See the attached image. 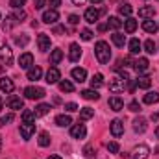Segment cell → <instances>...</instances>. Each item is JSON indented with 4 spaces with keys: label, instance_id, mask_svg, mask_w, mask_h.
Masks as SVG:
<instances>
[{
    "label": "cell",
    "instance_id": "cell-32",
    "mask_svg": "<svg viewBox=\"0 0 159 159\" xmlns=\"http://www.w3.org/2000/svg\"><path fill=\"white\" fill-rule=\"evenodd\" d=\"M50 109H52V107H50L48 104H39V106L35 107V111H34V113H35V117H44Z\"/></svg>",
    "mask_w": 159,
    "mask_h": 159
},
{
    "label": "cell",
    "instance_id": "cell-44",
    "mask_svg": "<svg viewBox=\"0 0 159 159\" xmlns=\"http://www.w3.org/2000/svg\"><path fill=\"white\" fill-rule=\"evenodd\" d=\"M24 4H26V0H9V6H11V7H15V9H19V7L22 9V6H24Z\"/></svg>",
    "mask_w": 159,
    "mask_h": 159
},
{
    "label": "cell",
    "instance_id": "cell-59",
    "mask_svg": "<svg viewBox=\"0 0 159 159\" xmlns=\"http://www.w3.org/2000/svg\"><path fill=\"white\" fill-rule=\"evenodd\" d=\"M91 2H93V4H100L102 0H91Z\"/></svg>",
    "mask_w": 159,
    "mask_h": 159
},
{
    "label": "cell",
    "instance_id": "cell-58",
    "mask_svg": "<svg viewBox=\"0 0 159 159\" xmlns=\"http://www.w3.org/2000/svg\"><path fill=\"white\" fill-rule=\"evenodd\" d=\"M48 159H61V157H59V156H50Z\"/></svg>",
    "mask_w": 159,
    "mask_h": 159
},
{
    "label": "cell",
    "instance_id": "cell-37",
    "mask_svg": "<svg viewBox=\"0 0 159 159\" xmlns=\"http://www.w3.org/2000/svg\"><path fill=\"white\" fill-rule=\"evenodd\" d=\"M144 52H146V54H156V52H157V46H156V43L152 39L144 41Z\"/></svg>",
    "mask_w": 159,
    "mask_h": 159
},
{
    "label": "cell",
    "instance_id": "cell-33",
    "mask_svg": "<svg viewBox=\"0 0 159 159\" xmlns=\"http://www.w3.org/2000/svg\"><path fill=\"white\" fill-rule=\"evenodd\" d=\"M70 122H72V119H70L69 115H57V117H56V124H57V126H61V128L69 126Z\"/></svg>",
    "mask_w": 159,
    "mask_h": 159
},
{
    "label": "cell",
    "instance_id": "cell-23",
    "mask_svg": "<svg viewBox=\"0 0 159 159\" xmlns=\"http://www.w3.org/2000/svg\"><path fill=\"white\" fill-rule=\"evenodd\" d=\"M124 30H126L128 34H133V32L137 30V20L131 19V17H128V19L124 20Z\"/></svg>",
    "mask_w": 159,
    "mask_h": 159
},
{
    "label": "cell",
    "instance_id": "cell-49",
    "mask_svg": "<svg viewBox=\"0 0 159 159\" xmlns=\"http://www.w3.org/2000/svg\"><path fill=\"white\" fill-rule=\"evenodd\" d=\"M65 109H67L69 113H72V111H78V106H76L74 102H69V104H65Z\"/></svg>",
    "mask_w": 159,
    "mask_h": 159
},
{
    "label": "cell",
    "instance_id": "cell-45",
    "mask_svg": "<svg viewBox=\"0 0 159 159\" xmlns=\"http://www.w3.org/2000/svg\"><path fill=\"white\" fill-rule=\"evenodd\" d=\"M128 109H129V111H133V113H139V111H141V106H139V102H135V100H133V102H129Z\"/></svg>",
    "mask_w": 159,
    "mask_h": 159
},
{
    "label": "cell",
    "instance_id": "cell-35",
    "mask_svg": "<svg viewBox=\"0 0 159 159\" xmlns=\"http://www.w3.org/2000/svg\"><path fill=\"white\" fill-rule=\"evenodd\" d=\"M141 52V41L139 39H131L129 41V54H139Z\"/></svg>",
    "mask_w": 159,
    "mask_h": 159
},
{
    "label": "cell",
    "instance_id": "cell-54",
    "mask_svg": "<svg viewBox=\"0 0 159 159\" xmlns=\"http://www.w3.org/2000/svg\"><path fill=\"white\" fill-rule=\"evenodd\" d=\"M119 74H120V80H124V81H128V80H129V74H128L126 70H119Z\"/></svg>",
    "mask_w": 159,
    "mask_h": 159
},
{
    "label": "cell",
    "instance_id": "cell-10",
    "mask_svg": "<svg viewBox=\"0 0 159 159\" xmlns=\"http://www.w3.org/2000/svg\"><path fill=\"white\" fill-rule=\"evenodd\" d=\"M80 57H81V48H80L78 43H72L69 48V59L72 63H76V61H80Z\"/></svg>",
    "mask_w": 159,
    "mask_h": 159
},
{
    "label": "cell",
    "instance_id": "cell-27",
    "mask_svg": "<svg viewBox=\"0 0 159 159\" xmlns=\"http://www.w3.org/2000/svg\"><path fill=\"white\" fill-rule=\"evenodd\" d=\"M135 85L141 87V89H148L152 85V80L148 78V76H139V78L135 80Z\"/></svg>",
    "mask_w": 159,
    "mask_h": 159
},
{
    "label": "cell",
    "instance_id": "cell-55",
    "mask_svg": "<svg viewBox=\"0 0 159 159\" xmlns=\"http://www.w3.org/2000/svg\"><path fill=\"white\" fill-rule=\"evenodd\" d=\"M63 32H65L63 26H56V28H54V34H63Z\"/></svg>",
    "mask_w": 159,
    "mask_h": 159
},
{
    "label": "cell",
    "instance_id": "cell-26",
    "mask_svg": "<svg viewBox=\"0 0 159 159\" xmlns=\"http://www.w3.org/2000/svg\"><path fill=\"white\" fill-rule=\"evenodd\" d=\"M72 78L76 80V81H85V78H87V70L85 69H72Z\"/></svg>",
    "mask_w": 159,
    "mask_h": 159
},
{
    "label": "cell",
    "instance_id": "cell-11",
    "mask_svg": "<svg viewBox=\"0 0 159 159\" xmlns=\"http://www.w3.org/2000/svg\"><path fill=\"white\" fill-rule=\"evenodd\" d=\"M19 65H20V69H32V65H34V56H32L30 52H24V54L19 57Z\"/></svg>",
    "mask_w": 159,
    "mask_h": 159
},
{
    "label": "cell",
    "instance_id": "cell-7",
    "mask_svg": "<svg viewBox=\"0 0 159 159\" xmlns=\"http://www.w3.org/2000/svg\"><path fill=\"white\" fill-rule=\"evenodd\" d=\"M131 154H133V159H146L150 156V148L146 144H139V146H135V150Z\"/></svg>",
    "mask_w": 159,
    "mask_h": 159
},
{
    "label": "cell",
    "instance_id": "cell-52",
    "mask_svg": "<svg viewBox=\"0 0 159 159\" xmlns=\"http://www.w3.org/2000/svg\"><path fill=\"white\" fill-rule=\"evenodd\" d=\"M69 22H70V24H78L80 17H78V15H70V17H69Z\"/></svg>",
    "mask_w": 159,
    "mask_h": 159
},
{
    "label": "cell",
    "instance_id": "cell-19",
    "mask_svg": "<svg viewBox=\"0 0 159 159\" xmlns=\"http://www.w3.org/2000/svg\"><path fill=\"white\" fill-rule=\"evenodd\" d=\"M146 128H148V124H146V119L139 117V119L133 120V129H135L137 133H144V131H146Z\"/></svg>",
    "mask_w": 159,
    "mask_h": 159
},
{
    "label": "cell",
    "instance_id": "cell-22",
    "mask_svg": "<svg viewBox=\"0 0 159 159\" xmlns=\"http://www.w3.org/2000/svg\"><path fill=\"white\" fill-rule=\"evenodd\" d=\"M80 94H81V98H85V100H98V98H100V94L96 93V89H85V91H81Z\"/></svg>",
    "mask_w": 159,
    "mask_h": 159
},
{
    "label": "cell",
    "instance_id": "cell-29",
    "mask_svg": "<svg viewBox=\"0 0 159 159\" xmlns=\"http://www.w3.org/2000/svg\"><path fill=\"white\" fill-rule=\"evenodd\" d=\"M94 117V109L93 107H81V111H80V119L81 120H89Z\"/></svg>",
    "mask_w": 159,
    "mask_h": 159
},
{
    "label": "cell",
    "instance_id": "cell-42",
    "mask_svg": "<svg viewBox=\"0 0 159 159\" xmlns=\"http://www.w3.org/2000/svg\"><path fill=\"white\" fill-rule=\"evenodd\" d=\"M22 120H24V122H34V120H35V113L30 111V109H24V111H22Z\"/></svg>",
    "mask_w": 159,
    "mask_h": 159
},
{
    "label": "cell",
    "instance_id": "cell-16",
    "mask_svg": "<svg viewBox=\"0 0 159 159\" xmlns=\"http://www.w3.org/2000/svg\"><path fill=\"white\" fill-rule=\"evenodd\" d=\"M13 89H15V83H13L11 80L9 78H0V91H2V93L9 94V93H13Z\"/></svg>",
    "mask_w": 159,
    "mask_h": 159
},
{
    "label": "cell",
    "instance_id": "cell-25",
    "mask_svg": "<svg viewBox=\"0 0 159 159\" xmlns=\"http://www.w3.org/2000/svg\"><path fill=\"white\" fill-rule=\"evenodd\" d=\"M143 30H144V32H148V34H156V32H157V24H156L154 20L146 19V20L143 22Z\"/></svg>",
    "mask_w": 159,
    "mask_h": 159
},
{
    "label": "cell",
    "instance_id": "cell-1",
    "mask_svg": "<svg viewBox=\"0 0 159 159\" xmlns=\"http://www.w3.org/2000/svg\"><path fill=\"white\" fill-rule=\"evenodd\" d=\"M94 56H96L98 63H102V65L109 63V59H111V48H109V44L106 41H98L94 44Z\"/></svg>",
    "mask_w": 159,
    "mask_h": 159
},
{
    "label": "cell",
    "instance_id": "cell-15",
    "mask_svg": "<svg viewBox=\"0 0 159 159\" xmlns=\"http://www.w3.org/2000/svg\"><path fill=\"white\" fill-rule=\"evenodd\" d=\"M37 44H39V50H43V52L50 50V35L39 34V35H37Z\"/></svg>",
    "mask_w": 159,
    "mask_h": 159
},
{
    "label": "cell",
    "instance_id": "cell-9",
    "mask_svg": "<svg viewBox=\"0 0 159 159\" xmlns=\"http://www.w3.org/2000/svg\"><path fill=\"white\" fill-rule=\"evenodd\" d=\"M0 59H2V63H6V65H11L13 63V52H11V48L9 46H2L0 48Z\"/></svg>",
    "mask_w": 159,
    "mask_h": 159
},
{
    "label": "cell",
    "instance_id": "cell-2",
    "mask_svg": "<svg viewBox=\"0 0 159 159\" xmlns=\"http://www.w3.org/2000/svg\"><path fill=\"white\" fill-rule=\"evenodd\" d=\"M44 94H46V93H44V89H41V87H26V89H24V96H26L28 100H41Z\"/></svg>",
    "mask_w": 159,
    "mask_h": 159
},
{
    "label": "cell",
    "instance_id": "cell-53",
    "mask_svg": "<svg viewBox=\"0 0 159 159\" xmlns=\"http://www.w3.org/2000/svg\"><path fill=\"white\" fill-rule=\"evenodd\" d=\"M48 2H50L52 9H56V7H59V6H61V0H48Z\"/></svg>",
    "mask_w": 159,
    "mask_h": 159
},
{
    "label": "cell",
    "instance_id": "cell-30",
    "mask_svg": "<svg viewBox=\"0 0 159 159\" xmlns=\"http://www.w3.org/2000/svg\"><path fill=\"white\" fill-rule=\"evenodd\" d=\"M61 59H63V50H59V48L52 50V54H50V61H52L54 65H57Z\"/></svg>",
    "mask_w": 159,
    "mask_h": 159
},
{
    "label": "cell",
    "instance_id": "cell-50",
    "mask_svg": "<svg viewBox=\"0 0 159 159\" xmlns=\"http://www.w3.org/2000/svg\"><path fill=\"white\" fill-rule=\"evenodd\" d=\"M44 2H46V0H34L35 9H43V7H44Z\"/></svg>",
    "mask_w": 159,
    "mask_h": 159
},
{
    "label": "cell",
    "instance_id": "cell-34",
    "mask_svg": "<svg viewBox=\"0 0 159 159\" xmlns=\"http://www.w3.org/2000/svg\"><path fill=\"white\" fill-rule=\"evenodd\" d=\"M104 85V76L102 74H94L93 78H91V87L93 89H98V87H102Z\"/></svg>",
    "mask_w": 159,
    "mask_h": 159
},
{
    "label": "cell",
    "instance_id": "cell-43",
    "mask_svg": "<svg viewBox=\"0 0 159 159\" xmlns=\"http://www.w3.org/2000/svg\"><path fill=\"white\" fill-rule=\"evenodd\" d=\"M28 41H30L28 35H20V37H15V44H17V46H26Z\"/></svg>",
    "mask_w": 159,
    "mask_h": 159
},
{
    "label": "cell",
    "instance_id": "cell-62",
    "mask_svg": "<svg viewBox=\"0 0 159 159\" xmlns=\"http://www.w3.org/2000/svg\"><path fill=\"white\" fill-rule=\"evenodd\" d=\"M0 148H2V137H0Z\"/></svg>",
    "mask_w": 159,
    "mask_h": 159
},
{
    "label": "cell",
    "instance_id": "cell-41",
    "mask_svg": "<svg viewBox=\"0 0 159 159\" xmlns=\"http://www.w3.org/2000/svg\"><path fill=\"white\" fill-rule=\"evenodd\" d=\"M37 143H39V146H43V148H44V146H48V144H50V135H48V133H44V131L39 133V141H37Z\"/></svg>",
    "mask_w": 159,
    "mask_h": 159
},
{
    "label": "cell",
    "instance_id": "cell-51",
    "mask_svg": "<svg viewBox=\"0 0 159 159\" xmlns=\"http://www.w3.org/2000/svg\"><path fill=\"white\" fill-rule=\"evenodd\" d=\"M15 17H17V19H19L20 22H22V19H26V13H24V11L20 9V11H15Z\"/></svg>",
    "mask_w": 159,
    "mask_h": 159
},
{
    "label": "cell",
    "instance_id": "cell-61",
    "mask_svg": "<svg viewBox=\"0 0 159 159\" xmlns=\"http://www.w3.org/2000/svg\"><path fill=\"white\" fill-rule=\"evenodd\" d=\"M2 106H4V102H2V98H0V109H2Z\"/></svg>",
    "mask_w": 159,
    "mask_h": 159
},
{
    "label": "cell",
    "instance_id": "cell-31",
    "mask_svg": "<svg viewBox=\"0 0 159 159\" xmlns=\"http://www.w3.org/2000/svg\"><path fill=\"white\" fill-rule=\"evenodd\" d=\"M57 85H59V91H63V93H72V91H74V85H72L69 80H61Z\"/></svg>",
    "mask_w": 159,
    "mask_h": 159
},
{
    "label": "cell",
    "instance_id": "cell-8",
    "mask_svg": "<svg viewBox=\"0 0 159 159\" xmlns=\"http://www.w3.org/2000/svg\"><path fill=\"white\" fill-rule=\"evenodd\" d=\"M109 129H111V135H113V137H120V135L124 133V124H122V120H119V119L111 120Z\"/></svg>",
    "mask_w": 159,
    "mask_h": 159
},
{
    "label": "cell",
    "instance_id": "cell-13",
    "mask_svg": "<svg viewBox=\"0 0 159 159\" xmlns=\"http://www.w3.org/2000/svg\"><path fill=\"white\" fill-rule=\"evenodd\" d=\"M70 135H72L74 139H83V137L87 135V128H85L83 124H74V126L70 128Z\"/></svg>",
    "mask_w": 159,
    "mask_h": 159
},
{
    "label": "cell",
    "instance_id": "cell-63",
    "mask_svg": "<svg viewBox=\"0 0 159 159\" xmlns=\"http://www.w3.org/2000/svg\"><path fill=\"white\" fill-rule=\"evenodd\" d=\"M157 28H159V26H157Z\"/></svg>",
    "mask_w": 159,
    "mask_h": 159
},
{
    "label": "cell",
    "instance_id": "cell-39",
    "mask_svg": "<svg viewBox=\"0 0 159 159\" xmlns=\"http://www.w3.org/2000/svg\"><path fill=\"white\" fill-rule=\"evenodd\" d=\"M83 156H85L87 159H94L96 157V148L91 146V144H87V146L83 148Z\"/></svg>",
    "mask_w": 159,
    "mask_h": 159
},
{
    "label": "cell",
    "instance_id": "cell-18",
    "mask_svg": "<svg viewBox=\"0 0 159 159\" xmlns=\"http://www.w3.org/2000/svg\"><path fill=\"white\" fill-rule=\"evenodd\" d=\"M19 22H20V20H19L15 15H9V17H6V20L2 22V30H4V32H7V30H11L13 26H17Z\"/></svg>",
    "mask_w": 159,
    "mask_h": 159
},
{
    "label": "cell",
    "instance_id": "cell-6",
    "mask_svg": "<svg viewBox=\"0 0 159 159\" xmlns=\"http://www.w3.org/2000/svg\"><path fill=\"white\" fill-rule=\"evenodd\" d=\"M57 20H59L57 9H48V11L43 13V22H46V24H56Z\"/></svg>",
    "mask_w": 159,
    "mask_h": 159
},
{
    "label": "cell",
    "instance_id": "cell-12",
    "mask_svg": "<svg viewBox=\"0 0 159 159\" xmlns=\"http://www.w3.org/2000/svg\"><path fill=\"white\" fill-rule=\"evenodd\" d=\"M59 80H61V72L56 69V67H52V69H48V72H46V83H59Z\"/></svg>",
    "mask_w": 159,
    "mask_h": 159
},
{
    "label": "cell",
    "instance_id": "cell-5",
    "mask_svg": "<svg viewBox=\"0 0 159 159\" xmlns=\"http://www.w3.org/2000/svg\"><path fill=\"white\" fill-rule=\"evenodd\" d=\"M100 15H102V11H98L96 7H89V9H85V20L89 22V24H94L98 19H100Z\"/></svg>",
    "mask_w": 159,
    "mask_h": 159
},
{
    "label": "cell",
    "instance_id": "cell-47",
    "mask_svg": "<svg viewBox=\"0 0 159 159\" xmlns=\"http://www.w3.org/2000/svg\"><path fill=\"white\" fill-rule=\"evenodd\" d=\"M81 39L83 41H91L93 39V32H91V30H81Z\"/></svg>",
    "mask_w": 159,
    "mask_h": 159
},
{
    "label": "cell",
    "instance_id": "cell-38",
    "mask_svg": "<svg viewBox=\"0 0 159 159\" xmlns=\"http://www.w3.org/2000/svg\"><path fill=\"white\" fill-rule=\"evenodd\" d=\"M111 39H113V43H115L117 46H124V44H126V37H124L120 32H115V34L111 35Z\"/></svg>",
    "mask_w": 159,
    "mask_h": 159
},
{
    "label": "cell",
    "instance_id": "cell-57",
    "mask_svg": "<svg viewBox=\"0 0 159 159\" xmlns=\"http://www.w3.org/2000/svg\"><path fill=\"white\" fill-rule=\"evenodd\" d=\"M70 2H72V4H76V6H81L85 0H70Z\"/></svg>",
    "mask_w": 159,
    "mask_h": 159
},
{
    "label": "cell",
    "instance_id": "cell-20",
    "mask_svg": "<svg viewBox=\"0 0 159 159\" xmlns=\"http://www.w3.org/2000/svg\"><path fill=\"white\" fill-rule=\"evenodd\" d=\"M109 107H111L113 111H122V109H124L122 98H120V96H111V98H109Z\"/></svg>",
    "mask_w": 159,
    "mask_h": 159
},
{
    "label": "cell",
    "instance_id": "cell-36",
    "mask_svg": "<svg viewBox=\"0 0 159 159\" xmlns=\"http://www.w3.org/2000/svg\"><path fill=\"white\" fill-rule=\"evenodd\" d=\"M122 24L124 22L120 20L119 17H109V20H107V28H113V30H119Z\"/></svg>",
    "mask_w": 159,
    "mask_h": 159
},
{
    "label": "cell",
    "instance_id": "cell-56",
    "mask_svg": "<svg viewBox=\"0 0 159 159\" xmlns=\"http://www.w3.org/2000/svg\"><path fill=\"white\" fill-rule=\"evenodd\" d=\"M107 30V24H98V32H106Z\"/></svg>",
    "mask_w": 159,
    "mask_h": 159
},
{
    "label": "cell",
    "instance_id": "cell-28",
    "mask_svg": "<svg viewBox=\"0 0 159 159\" xmlns=\"http://www.w3.org/2000/svg\"><path fill=\"white\" fill-rule=\"evenodd\" d=\"M143 100H144V104H150V106H152V104H157L159 102V93H152V91H150V93L144 94Z\"/></svg>",
    "mask_w": 159,
    "mask_h": 159
},
{
    "label": "cell",
    "instance_id": "cell-17",
    "mask_svg": "<svg viewBox=\"0 0 159 159\" xmlns=\"http://www.w3.org/2000/svg\"><path fill=\"white\" fill-rule=\"evenodd\" d=\"M124 80H120V78H115V80H111L109 81V91L111 93H122L124 91Z\"/></svg>",
    "mask_w": 159,
    "mask_h": 159
},
{
    "label": "cell",
    "instance_id": "cell-24",
    "mask_svg": "<svg viewBox=\"0 0 159 159\" xmlns=\"http://www.w3.org/2000/svg\"><path fill=\"white\" fill-rule=\"evenodd\" d=\"M41 76H43V69H41V67H32V69H28V80L35 81V80H39Z\"/></svg>",
    "mask_w": 159,
    "mask_h": 159
},
{
    "label": "cell",
    "instance_id": "cell-21",
    "mask_svg": "<svg viewBox=\"0 0 159 159\" xmlns=\"http://www.w3.org/2000/svg\"><path fill=\"white\" fill-rule=\"evenodd\" d=\"M154 15H156V7L154 6H144V7L139 9V17H143V19H152Z\"/></svg>",
    "mask_w": 159,
    "mask_h": 159
},
{
    "label": "cell",
    "instance_id": "cell-14",
    "mask_svg": "<svg viewBox=\"0 0 159 159\" xmlns=\"http://www.w3.org/2000/svg\"><path fill=\"white\" fill-rule=\"evenodd\" d=\"M148 67H150V63H148V59H146V57H139V59L133 63V69H135L139 74L146 72V70H148Z\"/></svg>",
    "mask_w": 159,
    "mask_h": 159
},
{
    "label": "cell",
    "instance_id": "cell-4",
    "mask_svg": "<svg viewBox=\"0 0 159 159\" xmlns=\"http://www.w3.org/2000/svg\"><path fill=\"white\" fill-rule=\"evenodd\" d=\"M6 104H7V107H9V109H22V107H24V102H22V98H20V96H17V94H11V96H7Z\"/></svg>",
    "mask_w": 159,
    "mask_h": 159
},
{
    "label": "cell",
    "instance_id": "cell-60",
    "mask_svg": "<svg viewBox=\"0 0 159 159\" xmlns=\"http://www.w3.org/2000/svg\"><path fill=\"white\" fill-rule=\"evenodd\" d=\"M156 135H157V139H159V128H157V129H156Z\"/></svg>",
    "mask_w": 159,
    "mask_h": 159
},
{
    "label": "cell",
    "instance_id": "cell-40",
    "mask_svg": "<svg viewBox=\"0 0 159 159\" xmlns=\"http://www.w3.org/2000/svg\"><path fill=\"white\" fill-rule=\"evenodd\" d=\"M131 11H133V7H131L129 4H122V6H119V13L120 15H124V17H129Z\"/></svg>",
    "mask_w": 159,
    "mask_h": 159
},
{
    "label": "cell",
    "instance_id": "cell-3",
    "mask_svg": "<svg viewBox=\"0 0 159 159\" xmlns=\"http://www.w3.org/2000/svg\"><path fill=\"white\" fill-rule=\"evenodd\" d=\"M34 133H35V124H34V122H24V124H20V135H22L24 141H28Z\"/></svg>",
    "mask_w": 159,
    "mask_h": 159
},
{
    "label": "cell",
    "instance_id": "cell-48",
    "mask_svg": "<svg viewBox=\"0 0 159 159\" xmlns=\"http://www.w3.org/2000/svg\"><path fill=\"white\" fill-rule=\"evenodd\" d=\"M9 122H13V115H11V113L0 119V126H6V124H9Z\"/></svg>",
    "mask_w": 159,
    "mask_h": 159
},
{
    "label": "cell",
    "instance_id": "cell-46",
    "mask_svg": "<svg viewBox=\"0 0 159 159\" xmlns=\"http://www.w3.org/2000/svg\"><path fill=\"white\" fill-rule=\"evenodd\" d=\"M107 150L111 152V154H117L120 150V146H119V143H107Z\"/></svg>",
    "mask_w": 159,
    "mask_h": 159
}]
</instances>
